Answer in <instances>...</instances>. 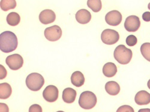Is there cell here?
<instances>
[{"instance_id":"3957f363","label":"cell","mask_w":150,"mask_h":112,"mask_svg":"<svg viewBox=\"0 0 150 112\" xmlns=\"http://www.w3.org/2000/svg\"><path fill=\"white\" fill-rule=\"evenodd\" d=\"M44 84V77L39 73H31L26 79V85L27 88L32 91L35 92L39 91Z\"/></svg>"},{"instance_id":"484cf974","label":"cell","mask_w":150,"mask_h":112,"mask_svg":"<svg viewBox=\"0 0 150 112\" xmlns=\"http://www.w3.org/2000/svg\"><path fill=\"white\" fill-rule=\"evenodd\" d=\"M0 70H1V76H0V79H4L7 76V71L4 67L2 65H0Z\"/></svg>"},{"instance_id":"9a60e30c","label":"cell","mask_w":150,"mask_h":112,"mask_svg":"<svg viewBox=\"0 0 150 112\" xmlns=\"http://www.w3.org/2000/svg\"><path fill=\"white\" fill-rule=\"evenodd\" d=\"M105 90L110 95H117L120 92V86L115 81H109L105 85Z\"/></svg>"},{"instance_id":"e0dca14e","label":"cell","mask_w":150,"mask_h":112,"mask_svg":"<svg viewBox=\"0 0 150 112\" xmlns=\"http://www.w3.org/2000/svg\"><path fill=\"white\" fill-rule=\"evenodd\" d=\"M117 73V68L115 64L108 63L105 64L103 68V73L107 77H114Z\"/></svg>"},{"instance_id":"4316f807","label":"cell","mask_w":150,"mask_h":112,"mask_svg":"<svg viewBox=\"0 0 150 112\" xmlns=\"http://www.w3.org/2000/svg\"><path fill=\"white\" fill-rule=\"evenodd\" d=\"M142 19L145 22H150V12L146 11L142 15Z\"/></svg>"},{"instance_id":"5bb4252c","label":"cell","mask_w":150,"mask_h":112,"mask_svg":"<svg viewBox=\"0 0 150 112\" xmlns=\"http://www.w3.org/2000/svg\"><path fill=\"white\" fill-rule=\"evenodd\" d=\"M76 97V91L71 88H67L62 92V99L66 103H73Z\"/></svg>"},{"instance_id":"d4e9b609","label":"cell","mask_w":150,"mask_h":112,"mask_svg":"<svg viewBox=\"0 0 150 112\" xmlns=\"http://www.w3.org/2000/svg\"><path fill=\"white\" fill-rule=\"evenodd\" d=\"M29 111L30 112H42V108L39 104H33L30 107Z\"/></svg>"},{"instance_id":"ba28073f","label":"cell","mask_w":150,"mask_h":112,"mask_svg":"<svg viewBox=\"0 0 150 112\" xmlns=\"http://www.w3.org/2000/svg\"><path fill=\"white\" fill-rule=\"evenodd\" d=\"M59 91L55 86H47L43 92V97L45 100L49 103H53L57 100Z\"/></svg>"},{"instance_id":"30bf717a","label":"cell","mask_w":150,"mask_h":112,"mask_svg":"<svg viewBox=\"0 0 150 112\" xmlns=\"http://www.w3.org/2000/svg\"><path fill=\"white\" fill-rule=\"evenodd\" d=\"M122 15L118 10H112L106 15L105 20L110 26H117L122 21Z\"/></svg>"},{"instance_id":"44dd1931","label":"cell","mask_w":150,"mask_h":112,"mask_svg":"<svg viewBox=\"0 0 150 112\" xmlns=\"http://www.w3.org/2000/svg\"><path fill=\"white\" fill-rule=\"evenodd\" d=\"M87 6L94 12H98L102 8L101 0H88Z\"/></svg>"},{"instance_id":"7c38bea8","label":"cell","mask_w":150,"mask_h":112,"mask_svg":"<svg viewBox=\"0 0 150 112\" xmlns=\"http://www.w3.org/2000/svg\"><path fill=\"white\" fill-rule=\"evenodd\" d=\"M134 101L139 106L147 105L150 103V94L146 91H141L136 94Z\"/></svg>"},{"instance_id":"8fae6325","label":"cell","mask_w":150,"mask_h":112,"mask_svg":"<svg viewBox=\"0 0 150 112\" xmlns=\"http://www.w3.org/2000/svg\"><path fill=\"white\" fill-rule=\"evenodd\" d=\"M55 19L56 15L54 11L49 9L43 10L39 15L40 22L44 25L53 23L55 20Z\"/></svg>"},{"instance_id":"52a82bcc","label":"cell","mask_w":150,"mask_h":112,"mask_svg":"<svg viewBox=\"0 0 150 112\" xmlns=\"http://www.w3.org/2000/svg\"><path fill=\"white\" fill-rule=\"evenodd\" d=\"M6 63L11 70H18L23 66V59L20 55L13 54L7 57Z\"/></svg>"},{"instance_id":"ac0fdd59","label":"cell","mask_w":150,"mask_h":112,"mask_svg":"<svg viewBox=\"0 0 150 112\" xmlns=\"http://www.w3.org/2000/svg\"><path fill=\"white\" fill-rule=\"evenodd\" d=\"M12 89L11 86L7 83L0 84V98L4 99L8 98L11 94Z\"/></svg>"},{"instance_id":"83f0119b","label":"cell","mask_w":150,"mask_h":112,"mask_svg":"<svg viewBox=\"0 0 150 112\" xmlns=\"http://www.w3.org/2000/svg\"><path fill=\"white\" fill-rule=\"evenodd\" d=\"M0 106H1V111H8V108L6 104L1 103Z\"/></svg>"},{"instance_id":"8992f818","label":"cell","mask_w":150,"mask_h":112,"mask_svg":"<svg viewBox=\"0 0 150 112\" xmlns=\"http://www.w3.org/2000/svg\"><path fill=\"white\" fill-rule=\"evenodd\" d=\"M46 39L50 42H56L62 36V30L58 25L46 28L44 32Z\"/></svg>"},{"instance_id":"f1b7e54d","label":"cell","mask_w":150,"mask_h":112,"mask_svg":"<svg viewBox=\"0 0 150 112\" xmlns=\"http://www.w3.org/2000/svg\"><path fill=\"white\" fill-rule=\"evenodd\" d=\"M147 86L148 87V88L150 89V79L148 80V82L147 83Z\"/></svg>"},{"instance_id":"9c48e42d","label":"cell","mask_w":150,"mask_h":112,"mask_svg":"<svg viewBox=\"0 0 150 112\" xmlns=\"http://www.w3.org/2000/svg\"><path fill=\"white\" fill-rule=\"evenodd\" d=\"M141 26V21L139 18L134 15L127 17L124 22V28L129 32H136Z\"/></svg>"},{"instance_id":"f546056e","label":"cell","mask_w":150,"mask_h":112,"mask_svg":"<svg viewBox=\"0 0 150 112\" xmlns=\"http://www.w3.org/2000/svg\"><path fill=\"white\" fill-rule=\"evenodd\" d=\"M148 9L149 10H150V3L148 4Z\"/></svg>"},{"instance_id":"7a4b0ae2","label":"cell","mask_w":150,"mask_h":112,"mask_svg":"<svg viewBox=\"0 0 150 112\" xmlns=\"http://www.w3.org/2000/svg\"><path fill=\"white\" fill-rule=\"evenodd\" d=\"M133 54L131 49H128L123 44H120L116 47L114 52V58L118 63L126 65L129 64L132 58Z\"/></svg>"},{"instance_id":"277c9868","label":"cell","mask_w":150,"mask_h":112,"mask_svg":"<svg viewBox=\"0 0 150 112\" xmlns=\"http://www.w3.org/2000/svg\"><path fill=\"white\" fill-rule=\"evenodd\" d=\"M97 101V97L93 92L85 91L80 95L79 104L83 109L90 110L96 105Z\"/></svg>"},{"instance_id":"ffe728a7","label":"cell","mask_w":150,"mask_h":112,"mask_svg":"<svg viewBox=\"0 0 150 112\" xmlns=\"http://www.w3.org/2000/svg\"><path fill=\"white\" fill-rule=\"evenodd\" d=\"M0 6L2 10L7 11L16 7V0H1Z\"/></svg>"},{"instance_id":"603a6c76","label":"cell","mask_w":150,"mask_h":112,"mask_svg":"<svg viewBox=\"0 0 150 112\" xmlns=\"http://www.w3.org/2000/svg\"><path fill=\"white\" fill-rule=\"evenodd\" d=\"M126 44L129 46H134L137 42V39L134 35H130L126 38Z\"/></svg>"},{"instance_id":"d6986e66","label":"cell","mask_w":150,"mask_h":112,"mask_svg":"<svg viewBox=\"0 0 150 112\" xmlns=\"http://www.w3.org/2000/svg\"><path fill=\"white\" fill-rule=\"evenodd\" d=\"M7 22L10 26H16L20 23V15L16 12H11L7 16Z\"/></svg>"},{"instance_id":"2e32d148","label":"cell","mask_w":150,"mask_h":112,"mask_svg":"<svg viewBox=\"0 0 150 112\" xmlns=\"http://www.w3.org/2000/svg\"><path fill=\"white\" fill-rule=\"evenodd\" d=\"M71 82L76 87H81L83 86L85 82V77L83 74L79 71L74 72L71 76Z\"/></svg>"},{"instance_id":"7402d4cb","label":"cell","mask_w":150,"mask_h":112,"mask_svg":"<svg viewBox=\"0 0 150 112\" xmlns=\"http://www.w3.org/2000/svg\"><path fill=\"white\" fill-rule=\"evenodd\" d=\"M141 52L144 58L150 62V43H145L142 44Z\"/></svg>"},{"instance_id":"4fadbf2b","label":"cell","mask_w":150,"mask_h":112,"mask_svg":"<svg viewBox=\"0 0 150 112\" xmlns=\"http://www.w3.org/2000/svg\"><path fill=\"white\" fill-rule=\"evenodd\" d=\"M76 20L81 24H86L91 19V15L90 12L86 9H81L77 11L75 15Z\"/></svg>"},{"instance_id":"cb8c5ba5","label":"cell","mask_w":150,"mask_h":112,"mask_svg":"<svg viewBox=\"0 0 150 112\" xmlns=\"http://www.w3.org/2000/svg\"><path fill=\"white\" fill-rule=\"evenodd\" d=\"M117 111V112H134V111L132 107L127 105H125L119 107Z\"/></svg>"},{"instance_id":"5b68a950","label":"cell","mask_w":150,"mask_h":112,"mask_svg":"<svg viewBox=\"0 0 150 112\" xmlns=\"http://www.w3.org/2000/svg\"><path fill=\"white\" fill-rule=\"evenodd\" d=\"M101 39L104 44L112 45L117 43L120 39L118 32L114 30H105L101 34Z\"/></svg>"},{"instance_id":"6da1fadb","label":"cell","mask_w":150,"mask_h":112,"mask_svg":"<svg viewBox=\"0 0 150 112\" xmlns=\"http://www.w3.org/2000/svg\"><path fill=\"white\" fill-rule=\"evenodd\" d=\"M18 41L16 34L11 31H4L0 34V49L3 52L10 53L15 51Z\"/></svg>"}]
</instances>
